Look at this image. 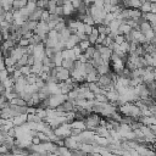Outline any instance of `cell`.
Listing matches in <instances>:
<instances>
[{"instance_id":"1","label":"cell","mask_w":156,"mask_h":156,"mask_svg":"<svg viewBox=\"0 0 156 156\" xmlns=\"http://www.w3.org/2000/svg\"><path fill=\"white\" fill-rule=\"evenodd\" d=\"M56 69H57L56 79H57L58 83H60V82H66V80H68V79L71 78V74H69V71H68V69H66V68H63V67H61V66L56 67Z\"/></svg>"},{"instance_id":"2","label":"cell","mask_w":156,"mask_h":156,"mask_svg":"<svg viewBox=\"0 0 156 156\" xmlns=\"http://www.w3.org/2000/svg\"><path fill=\"white\" fill-rule=\"evenodd\" d=\"M41 12H43V9H39V7H37L34 11H32V12L28 15V18H27V21H34V22H39V21H40V16H41Z\"/></svg>"},{"instance_id":"3","label":"cell","mask_w":156,"mask_h":156,"mask_svg":"<svg viewBox=\"0 0 156 156\" xmlns=\"http://www.w3.org/2000/svg\"><path fill=\"white\" fill-rule=\"evenodd\" d=\"M62 11H63V17H71L76 12V10L73 9L71 2H65L62 6Z\"/></svg>"},{"instance_id":"4","label":"cell","mask_w":156,"mask_h":156,"mask_svg":"<svg viewBox=\"0 0 156 156\" xmlns=\"http://www.w3.org/2000/svg\"><path fill=\"white\" fill-rule=\"evenodd\" d=\"M13 127H20V126H23L26 122H27V115H20V116H16L11 119Z\"/></svg>"},{"instance_id":"5","label":"cell","mask_w":156,"mask_h":156,"mask_svg":"<svg viewBox=\"0 0 156 156\" xmlns=\"http://www.w3.org/2000/svg\"><path fill=\"white\" fill-rule=\"evenodd\" d=\"M141 17V11L139 9H128V20L136 21Z\"/></svg>"},{"instance_id":"6","label":"cell","mask_w":156,"mask_h":156,"mask_svg":"<svg viewBox=\"0 0 156 156\" xmlns=\"http://www.w3.org/2000/svg\"><path fill=\"white\" fill-rule=\"evenodd\" d=\"M41 69H43V63L41 61H34V63L30 66V72L33 74H40L41 73Z\"/></svg>"},{"instance_id":"7","label":"cell","mask_w":156,"mask_h":156,"mask_svg":"<svg viewBox=\"0 0 156 156\" xmlns=\"http://www.w3.org/2000/svg\"><path fill=\"white\" fill-rule=\"evenodd\" d=\"M74 61L76 60H72V58H62V62H61V67L68 69L69 72L73 69V66H74Z\"/></svg>"},{"instance_id":"8","label":"cell","mask_w":156,"mask_h":156,"mask_svg":"<svg viewBox=\"0 0 156 156\" xmlns=\"http://www.w3.org/2000/svg\"><path fill=\"white\" fill-rule=\"evenodd\" d=\"M98 77H99V74L96 73V71H94V72L88 73V74L84 76V82H87V83H94V82L98 80Z\"/></svg>"},{"instance_id":"9","label":"cell","mask_w":156,"mask_h":156,"mask_svg":"<svg viewBox=\"0 0 156 156\" xmlns=\"http://www.w3.org/2000/svg\"><path fill=\"white\" fill-rule=\"evenodd\" d=\"M141 17H143L145 21H147L150 24H154V23L156 22V15H154V13L145 12V13H141Z\"/></svg>"},{"instance_id":"10","label":"cell","mask_w":156,"mask_h":156,"mask_svg":"<svg viewBox=\"0 0 156 156\" xmlns=\"http://www.w3.org/2000/svg\"><path fill=\"white\" fill-rule=\"evenodd\" d=\"M94 52H95V48L93 46V45H90L89 48H87L85 50H84V52H83V56L89 61V60H91V57H93V55H94Z\"/></svg>"},{"instance_id":"11","label":"cell","mask_w":156,"mask_h":156,"mask_svg":"<svg viewBox=\"0 0 156 156\" xmlns=\"http://www.w3.org/2000/svg\"><path fill=\"white\" fill-rule=\"evenodd\" d=\"M83 71H84V73H85V74L91 73V72H94V71H95V67L93 66V63L90 62V60H89V61H87L85 63H83Z\"/></svg>"},{"instance_id":"12","label":"cell","mask_w":156,"mask_h":156,"mask_svg":"<svg viewBox=\"0 0 156 156\" xmlns=\"http://www.w3.org/2000/svg\"><path fill=\"white\" fill-rule=\"evenodd\" d=\"M96 29H98L99 34L108 35V33H110V28H108V26H105V24H98V26H96Z\"/></svg>"},{"instance_id":"13","label":"cell","mask_w":156,"mask_h":156,"mask_svg":"<svg viewBox=\"0 0 156 156\" xmlns=\"http://www.w3.org/2000/svg\"><path fill=\"white\" fill-rule=\"evenodd\" d=\"M28 41H29V45L35 46V45H38V44L41 43V39H40V37H39L38 34H34V33H33V35L28 39Z\"/></svg>"},{"instance_id":"14","label":"cell","mask_w":156,"mask_h":156,"mask_svg":"<svg viewBox=\"0 0 156 156\" xmlns=\"http://www.w3.org/2000/svg\"><path fill=\"white\" fill-rule=\"evenodd\" d=\"M150 5H151V2L149 1V0H145L141 5H140V7H139V10L141 11V13H145V12H150Z\"/></svg>"},{"instance_id":"15","label":"cell","mask_w":156,"mask_h":156,"mask_svg":"<svg viewBox=\"0 0 156 156\" xmlns=\"http://www.w3.org/2000/svg\"><path fill=\"white\" fill-rule=\"evenodd\" d=\"M26 9H27V10L29 11V13H30L32 11H34V10L37 9V1H34V0H29V1H27Z\"/></svg>"},{"instance_id":"16","label":"cell","mask_w":156,"mask_h":156,"mask_svg":"<svg viewBox=\"0 0 156 156\" xmlns=\"http://www.w3.org/2000/svg\"><path fill=\"white\" fill-rule=\"evenodd\" d=\"M65 28H66V22H65V17H63V21H61V22L56 23V26H55V28H54V29H55L57 33H61Z\"/></svg>"},{"instance_id":"17","label":"cell","mask_w":156,"mask_h":156,"mask_svg":"<svg viewBox=\"0 0 156 156\" xmlns=\"http://www.w3.org/2000/svg\"><path fill=\"white\" fill-rule=\"evenodd\" d=\"M20 72H21V74H22L23 77H27L28 74H30V73H32V72H30V66H28V65L22 66V67L20 68Z\"/></svg>"},{"instance_id":"18","label":"cell","mask_w":156,"mask_h":156,"mask_svg":"<svg viewBox=\"0 0 156 156\" xmlns=\"http://www.w3.org/2000/svg\"><path fill=\"white\" fill-rule=\"evenodd\" d=\"M17 45H18V46H22V48H26V46H28V45H29V41H28V39H24V38H21V39L18 40V43H17Z\"/></svg>"},{"instance_id":"19","label":"cell","mask_w":156,"mask_h":156,"mask_svg":"<svg viewBox=\"0 0 156 156\" xmlns=\"http://www.w3.org/2000/svg\"><path fill=\"white\" fill-rule=\"evenodd\" d=\"M7 78H9L7 71H6V69H1V71H0V82H4V80L7 79Z\"/></svg>"},{"instance_id":"20","label":"cell","mask_w":156,"mask_h":156,"mask_svg":"<svg viewBox=\"0 0 156 156\" xmlns=\"http://www.w3.org/2000/svg\"><path fill=\"white\" fill-rule=\"evenodd\" d=\"M54 13H55V15H57L58 17H63V11H62V7L56 6V7H55V10H54Z\"/></svg>"},{"instance_id":"21","label":"cell","mask_w":156,"mask_h":156,"mask_svg":"<svg viewBox=\"0 0 156 156\" xmlns=\"http://www.w3.org/2000/svg\"><path fill=\"white\" fill-rule=\"evenodd\" d=\"M48 18H49V12H48L46 10H43V12H41V16H40V21H43V22H46V21H48Z\"/></svg>"},{"instance_id":"22","label":"cell","mask_w":156,"mask_h":156,"mask_svg":"<svg viewBox=\"0 0 156 156\" xmlns=\"http://www.w3.org/2000/svg\"><path fill=\"white\" fill-rule=\"evenodd\" d=\"M34 61H35V60H34V56H33V55H28V60H27V65H28V66H32V65L34 63Z\"/></svg>"},{"instance_id":"23","label":"cell","mask_w":156,"mask_h":156,"mask_svg":"<svg viewBox=\"0 0 156 156\" xmlns=\"http://www.w3.org/2000/svg\"><path fill=\"white\" fill-rule=\"evenodd\" d=\"M150 13L156 15V2H151V5H150Z\"/></svg>"},{"instance_id":"24","label":"cell","mask_w":156,"mask_h":156,"mask_svg":"<svg viewBox=\"0 0 156 156\" xmlns=\"http://www.w3.org/2000/svg\"><path fill=\"white\" fill-rule=\"evenodd\" d=\"M1 69H5V62H4V58L0 57V71Z\"/></svg>"},{"instance_id":"25","label":"cell","mask_w":156,"mask_h":156,"mask_svg":"<svg viewBox=\"0 0 156 156\" xmlns=\"http://www.w3.org/2000/svg\"><path fill=\"white\" fill-rule=\"evenodd\" d=\"M5 1L9 2V4H12V2H13V0H5Z\"/></svg>"},{"instance_id":"26","label":"cell","mask_w":156,"mask_h":156,"mask_svg":"<svg viewBox=\"0 0 156 156\" xmlns=\"http://www.w3.org/2000/svg\"><path fill=\"white\" fill-rule=\"evenodd\" d=\"M150 2H156V0H149Z\"/></svg>"},{"instance_id":"27","label":"cell","mask_w":156,"mask_h":156,"mask_svg":"<svg viewBox=\"0 0 156 156\" xmlns=\"http://www.w3.org/2000/svg\"><path fill=\"white\" fill-rule=\"evenodd\" d=\"M65 2H71V0H63Z\"/></svg>"}]
</instances>
